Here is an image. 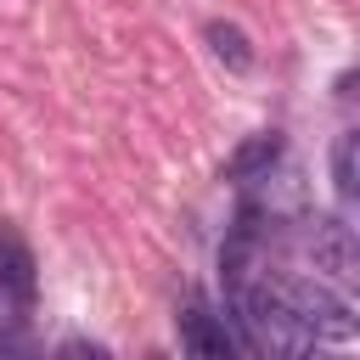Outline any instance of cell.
<instances>
[{
	"mask_svg": "<svg viewBox=\"0 0 360 360\" xmlns=\"http://www.w3.org/2000/svg\"><path fill=\"white\" fill-rule=\"evenodd\" d=\"M208 45L242 73V68H253V51H248V34L236 28V22H208Z\"/></svg>",
	"mask_w": 360,
	"mask_h": 360,
	"instance_id": "8",
	"label": "cell"
},
{
	"mask_svg": "<svg viewBox=\"0 0 360 360\" xmlns=\"http://www.w3.org/2000/svg\"><path fill=\"white\" fill-rule=\"evenodd\" d=\"M0 298L34 304V253L17 231H0Z\"/></svg>",
	"mask_w": 360,
	"mask_h": 360,
	"instance_id": "5",
	"label": "cell"
},
{
	"mask_svg": "<svg viewBox=\"0 0 360 360\" xmlns=\"http://www.w3.org/2000/svg\"><path fill=\"white\" fill-rule=\"evenodd\" d=\"M281 152H287V146H281V135H276V129H270V135H248V141H242V146L231 152L225 174L248 186V180H259L264 169H276V163H281Z\"/></svg>",
	"mask_w": 360,
	"mask_h": 360,
	"instance_id": "6",
	"label": "cell"
},
{
	"mask_svg": "<svg viewBox=\"0 0 360 360\" xmlns=\"http://www.w3.org/2000/svg\"><path fill=\"white\" fill-rule=\"evenodd\" d=\"M231 298V321H236V343L253 349V354H309L315 349V332L292 315V304L281 298V287L270 281H248Z\"/></svg>",
	"mask_w": 360,
	"mask_h": 360,
	"instance_id": "1",
	"label": "cell"
},
{
	"mask_svg": "<svg viewBox=\"0 0 360 360\" xmlns=\"http://www.w3.org/2000/svg\"><path fill=\"white\" fill-rule=\"evenodd\" d=\"M281 298L292 304V315L315 332V338H338V343H349L354 332H360V321H354V304L332 287V281H287L281 287Z\"/></svg>",
	"mask_w": 360,
	"mask_h": 360,
	"instance_id": "2",
	"label": "cell"
},
{
	"mask_svg": "<svg viewBox=\"0 0 360 360\" xmlns=\"http://www.w3.org/2000/svg\"><path fill=\"white\" fill-rule=\"evenodd\" d=\"M309 264H315L321 276H332L338 287H349V281L360 276V248H354V231H349L338 214L315 219V231H309Z\"/></svg>",
	"mask_w": 360,
	"mask_h": 360,
	"instance_id": "3",
	"label": "cell"
},
{
	"mask_svg": "<svg viewBox=\"0 0 360 360\" xmlns=\"http://www.w3.org/2000/svg\"><path fill=\"white\" fill-rule=\"evenodd\" d=\"M180 349H191V354H202V360H231L242 343H236V332L225 326V315H214L202 298H191L186 315H180Z\"/></svg>",
	"mask_w": 360,
	"mask_h": 360,
	"instance_id": "4",
	"label": "cell"
},
{
	"mask_svg": "<svg viewBox=\"0 0 360 360\" xmlns=\"http://www.w3.org/2000/svg\"><path fill=\"white\" fill-rule=\"evenodd\" d=\"M332 186L343 202H354V191H360V135L354 129L332 141Z\"/></svg>",
	"mask_w": 360,
	"mask_h": 360,
	"instance_id": "7",
	"label": "cell"
}]
</instances>
